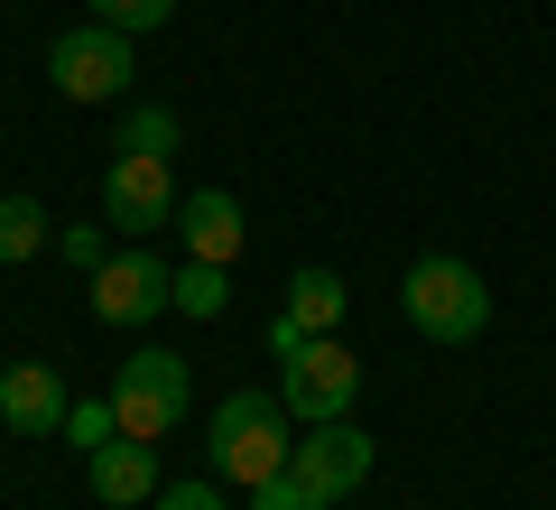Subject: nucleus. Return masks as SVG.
I'll return each mask as SVG.
<instances>
[{
  "label": "nucleus",
  "instance_id": "obj_10",
  "mask_svg": "<svg viewBox=\"0 0 556 510\" xmlns=\"http://www.w3.org/2000/svg\"><path fill=\"white\" fill-rule=\"evenodd\" d=\"M65 409H75V399H65V381L47 372V362H10V372H0V418L20 436H56Z\"/></svg>",
  "mask_w": 556,
  "mask_h": 510
},
{
  "label": "nucleus",
  "instance_id": "obj_17",
  "mask_svg": "<svg viewBox=\"0 0 556 510\" xmlns=\"http://www.w3.org/2000/svg\"><path fill=\"white\" fill-rule=\"evenodd\" d=\"M167 10H177V0H93V20H112V28H167Z\"/></svg>",
  "mask_w": 556,
  "mask_h": 510
},
{
  "label": "nucleus",
  "instance_id": "obj_18",
  "mask_svg": "<svg viewBox=\"0 0 556 510\" xmlns=\"http://www.w3.org/2000/svg\"><path fill=\"white\" fill-rule=\"evenodd\" d=\"M56 251H65V260H75V270H84V278H93V270H102V260H112V241H102V223H65V241H56Z\"/></svg>",
  "mask_w": 556,
  "mask_h": 510
},
{
  "label": "nucleus",
  "instance_id": "obj_11",
  "mask_svg": "<svg viewBox=\"0 0 556 510\" xmlns=\"http://www.w3.org/2000/svg\"><path fill=\"white\" fill-rule=\"evenodd\" d=\"M177 241H186V260H223V270H232V260H241V204L223 196V186L186 196L177 204Z\"/></svg>",
  "mask_w": 556,
  "mask_h": 510
},
{
  "label": "nucleus",
  "instance_id": "obj_20",
  "mask_svg": "<svg viewBox=\"0 0 556 510\" xmlns=\"http://www.w3.org/2000/svg\"><path fill=\"white\" fill-rule=\"evenodd\" d=\"M159 510H232V492H223V483H167Z\"/></svg>",
  "mask_w": 556,
  "mask_h": 510
},
{
  "label": "nucleus",
  "instance_id": "obj_16",
  "mask_svg": "<svg viewBox=\"0 0 556 510\" xmlns=\"http://www.w3.org/2000/svg\"><path fill=\"white\" fill-rule=\"evenodd\" d=\"M65 436H75L84 455H93V446H112V436H121V409H112V390H102V399H75V409H65Z\"/></svg>",
  "mask_w": 556,
  "mask_h": 510
},
{
  "label": "nucleus",
  "instance_id": "obj_2",
  "mask_svg": "<svg viewBox=\"0 0 556 510\" xmlns=\"http://www.w3.org/2000/svg\"><path fill=\"white\" fill-rule=\"evenodd\" d=\"M399 307H408V325L427 334V344H473V334L492 325V288H482V270H473V260H455V251L408 260Z\"/></svg>",
  "mask_w": 556,
  "mask_h": 510
},
{
  "label": "nucleus",
  "instance_id": "obj_3",
  "mask_svg": "<svg viewBox=\"0 0 556 510\" xmlns=\"http://www.w3.org/2000/svg\"><path fill=\"white\" fill-rule=\"evenodd\" d=\"M47 75H56L65 102H121L130 94V28H112V20L65 28V38L47 47Z\"/></svg>",
  "mask_w": 556,
  "mask_h": 510
},
{
  "label": "nucleus",
  "instance_id": "obj_7",
  "mask_svg": "<svg viewBox=\"0 0 556 510\" xmlns=\"http://www.w3.org/2000/svg\"><path fill=\"white\" fill-rule=\"evenodd\" d=\"M177 158H139V149H121L112 167H102V223L112 233H130V241H149L159 223H177V177H167Z\"/></svg>",
  "mask_w": 556,
  "mask_h": 510
},
{
  "label": "nucleus",
  "instance_id": "obj_14",
  "mask_svg": "<svg viewBox=\"0 0 556 510\" xmlns=\"http://www.w3.org/2000/svg\"><path fill=\"white\" fill-rule=\"evenodd\" d=\"M223 307H232V270H223V260H186L177 270V315H204V325H214Z\"/></svg>",
  "mask_w": 556,
  "mask_h": 510
},
{
  "label": "nucleus",
  "instance_id": "obj_13",
  "mask_svg": "<svg viewBox=\"0 0 556 510\" xmlns=\"http://www.w3.org/2000/svg\"><path fill=\"white\" fill-rule=\"evenodd\" d=\"M47 251V214L38 196H0V270H20V260Z\"/></svg>",
  "mask_w": 556,
  "mask_h": 510
},
{
  "label": "nucleus",
  "instance_id": "obj_4",
  "mask_svg": "<svg viewBox=\"0 0 556 510\" xmlns=\"http://www.w3.org/2000/svg\"><path fill=\"white\" fill-rule=\"evenodd\" d=\"M186 399H195V381H186V362H177V353H159V344H149V353H130V362L112 372L121 436H149V446H159V436L186 418Z\"/></svg>",
  "mask_w": 556,
  "mask_h": 510
},
{
  "label": "nucleus",
  "instance_id": "obj_12",
  "mask_svg": "<svg viewBox=\"0 0 556 510\" xmlns=\"http://www.w3.org/2000/svg\"><path fill=\"white\" fill-rule=\"evenodd\" d=\"M288 315H298L306 334H334L343 325V278L334 270H298L288 278Z\"/></svg>",
  "mask_w": 556,
  "mask_h": 510
},
{
  "label": "nucleus",
  "instance_id": "obj_15",
  "mask_svg": "<svg viewBox=\"0 0 556 510\" xmlns=\"http://www.w3.org/2000/svg\"><path fill=\"white\" fill-rule=\"evenodd\" d=\"M112 149L177 158V112H167V102H130V112H121V139H112Z\"/></svg>",
  "mask_w": 556,
  "mask_h": 510
},
{
  "label": "nucleus",
  "instance_id": "obj_1",
  "mask_svg": "<svg viewBox=\"0 0 556 510\" xmlns=\"http://www.w3.org/2000/svg\"><path fill=\"white\" fill-rule=\"evenodd\" d=\"M288 427H298V418H288L278 390H232L214 418H204V464H214V483L260 492L269 473H288V446H298Z\"/></svg>",
  "mask_w": 556,
  "mask_h": 510
},
{
  "label": "nucleus",
  "instance_id": "obj_6",
  "mask_svg": "<svg viewBox=\"0 0 556 510\" xmlns=\"http://www.w3.org/2000/svg\"><path fill=\"white\" fill-rule=\"evenodd\" d=\"M288 473H298V483L316 492V510H334V501H353V492L371 483V436H362L353 418L298 427V446H288Z\"/></svg>",
  "mask_w": 556,
  "mask_h": 510
},
{
  "label": "nucleus",
  "instance_id": "obj_21",
  "mask_svg": "<svg viewBox=\"0 0 556 510\" xmlns=\"http://www.w3.org/2000/svg\"><path fill=\"white\" fill-rule=\"evenodd\" d=\"M269 353H278V362H298V353H306V325H298L288 307H278V325H269Z\"/></svg>",
  "mask_w": 556,
  "mask_h": 510
},
{
  "label": "nucleus",
  "instance_id": "obj_8",
  "mask_svg": "<svg viewBox=\"0 0 556 510\" xmlns=\"http://www.w3.org/2000/svg\"><path fill=\"white\" fill-rule=\"evenodd\" d=\"M167 307H177V270H167L159 251L130 241V251H112L93 270V315L102 325H149V315H167Z\"/></svg>",
  "mask_w": 556,
  "mask_h": 510
},
{
  "label": "nucleus",
  "instance_id": "obj_19",
  "mask_svg": "<svg viewBox=\"0 0 556 510\" xmlns=\"http://www.w3.org/2000/svg\"><path fill=\"white\" fill-rule=\"evenodd\" d=\"M251 510H316V492H306L298 473H269V483L251 492Z\"/></svg>",
  "mask_w": 556,
  "mask_h": 510
},
{
  "label": "nucleus",
  "instance_id": "obj_5",
  "mask_svg": "<svg viewBox=\"0 0 556 510\" xmlns=\"http://www.w3.org/2000/svg\"><path fill=\"white\" fill-rule=\"evenodd\" d=\"M278 399H288V418L298 427H325V418H353V399H362V362L343 353L334 334H306V353L298 362H278Z\"/></svg>",
  "mask_w": 556,
  "mask_h": 510
},
{
  "label": "nucleus",
  "instance_id": "obj_9",
  "mask_svg": "<svg viewBox=\"0 0 556 510\" xmlns=\"http://www.w3.org/2000/svg\"><path fill=\"white\" fill-rule=\"evenodd\" d=\"M84 464H93V501H112V510L159 501V446H149V436H112V446H93Z\"/></svg>",
  "mask_w": 556,
  "mask_h": 510
}]
</instances>
